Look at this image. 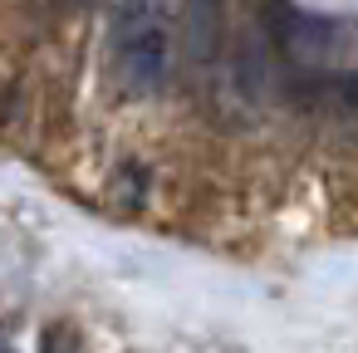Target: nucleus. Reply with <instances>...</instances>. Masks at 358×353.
<instances>
[{
    "instance_id": "nucleus-3",
    "label": "nucleus",
    "mask_w": 358,
    "mask_h": 353,
    "mask_svg": "<svg viewBox=\"0 0 358 353\" xmlns=\"http://www.w3.org/2000/svg\"><path fill=\"white\" fill-rule=\"evenodd\" d=\"M40 353H84V333H79V324H69V319L45 324V333H40Z\"/></svg>"
},
{
    "instance_id": "nucleus-1",
    "label": "nucleus",
    "mask_w": 358,
    "mask_h": 353,
    "mask_svg": "<svg viewBox=\"0 0 358 353\" xmlns=\"http://www.w3.org/2000/svg\"><path fill=\"white\" fill-rule=\"evenodd\" d=\"M118 64H123L128 94H152V89L167 79V35H162V25H152V20L123 25Z\"/></svg>"
},
{
    "instance_id": "nucleus-2",
    "label": "nucleus",
    "mask_w": 358,
    "mask_h": 353,
    "mask_svg": "<svg viewBox=\"0 0 358 353\" xmlns=\"http://www.w3.org/2000/svg\"><path fill=\"white\" fill-rule=\"evenodd\" d=\"M226 30V0H187L182 6V45L192 64H211Z\"/></svg>"
},
{
    "instance_id": "nucleus-4",
    "label": "nucleus",
    "mask_w": 358,
    "mask_h": 353,
    "mask_svg": "<svg viewBox=\"0 0 358 353\" xmlns=\"http://www.w3.org/2000/svg\"><path fill=\"white\" fill-rule=\"evenodd\" d=\"M148 6H152V0H118V15H123V25L148 20Z\"/></svg>"
},
{
    "instance_id": "nucleus-5",
    "label": "nucleus",
    "mask_w": 358,
    "mask_h": 353,
    "mask_svg": "<svg viewBox=\"0 0 358 353\" xmlns=\"http://www.w3.org/2000/svg\"><path fill=\"white\" fill-rule=\"evenodd\" d=\"M0 353H15V348H6V343H0Z\"/></svg>"
}]
</instances>
